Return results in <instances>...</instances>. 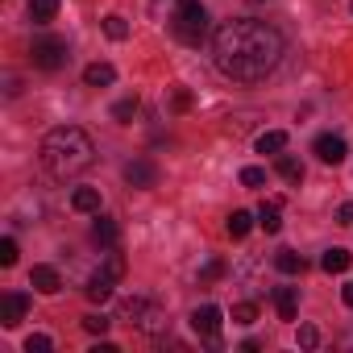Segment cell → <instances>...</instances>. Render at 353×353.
I'll use <instances>...</instances> for the list:
<instances>
[{"instance_id":"28","label":"cell","mask_w":353,"mask_h":353,"mask_svg":"<svg viewBox=\"0 0 353 353\" xmlns=\"http://www.w3.org/2000/svg\"><path fill=\"white\" fill-rule=\"evenodd\" d=\"M54 349V341L46 336V332H34V336H26V353H50Z\"/></svg>"},{"instance_id":"1","label":"cell","mask_w":353,"mask_h":353,"mask_svg":"<svg viewBox=\"0 0 353 353\" xmlns=\"http://www.w3.org/2000/svg\"><path fill=\"white\" fill-rule=\"evenodd\" d=\"M212 59H216L221 75H229L237 83H258L279 67L283 34L258 17H233L212 34Z\"/></svg>"},{"instance_id":"31","label":"cell","mask_w":353,"mask_h":353,"mask_svg":"<svg viewBox=\"0 0 353 353\" xmlns=\"http://www.w3.org/2000/svg\"><path fill=\"white\" fill-rule=\"evenodd\" d=\"M295 341H299V349H316V345H320V332H316L312 324H299V336H295Z\"/></svg>"},{"instance_id":"17","label":"cell","mask_w":353,"mask_h":353,"mask_svg":"<svg viewBox=\"0 0 353 353\" xmlns=\"http://www.w3.org/2000/svg\"><path fill=\"white\" fill-rule=\"evenodd\" d=\"M274 270L295 279V274H303V270H307V262H303V254H295V250H279V254H274Z\"/></svg>"},{"instance_id":"2","label":"cell","mask_w":353,"mask_h":353,"mask_svg":"<svg viewBox=\"0 0 353 353\" xmlns=\"http://www.w3.org/2000/svg\"><path fill=\"white\" fill-rule=\"evenodd\" d=\"M38 154H42V166L54 174V179H71V174H79V170L92 166L96 145H92V137L79 125H59V129H50L42 137Z\"/></svg>"},{"instance_id":"13","label":"cell","mask_w":353,"mask_h":353,"mask_svg":"<svg viewBox=\"0 0 353 353\" xmlns=\"http://www.w3.org/2000/svg\"><path fill=\"white\" fill-rule=\"evenodd\" d=\"M83 83H88V88H112V83H117V67H112V63H92V67L83 71Z\"/></svg>"},{"instance_id":"34","label":"cell","mask_w":353,"mask_h":353,"mask_svg":"<svg viewBox=\"0 0 353 353\" xmlns=\"http://www.w3.org/2000/svg\"><path fill=\"white\" fill-rule=\"evenodd\" d=\"M336 221H341V225H353V204H341V208H336Z\"/></svg>"},{"instance_id":"12","label":"cell","mask_w":353,"mask_h":353,"mask_svg":"<svg viewBox=\"0 0 353 353\" xmlns=\"http://www.w3.org/2000/svg\"><path fill=\"white\" fill-rule=\"evenodd\" d=\"M112 283H117L112 274H104V270H96V274L88 279V287H83V295H88L92 303H108V299H112Z\"/></svg>"},{"instance_id":"24","label":"cell","mask_w":353,"mask_h":353,"mask_svg":"<svg viewBox=\"0 0 353 353\" xmlns=\"http://www.w3.org/2000/svg\"><path fill=\"white\" fill-rule=\"evenodd\" d=\"M225 270H229V266H225V258H208V262H204V270H200V287H212L216 279H225Z\"/></svg>"},{"instance_id":"3","label":"cell","mask_w":353,"mask_h":353,"mask_svg":"<svg viewBox=\"0 0 353 353\" xmlns=\"http://www.w3.org/2000/svg\"><path fill=\"white\" fill-rule=\"evenodd\" d=\"M170 34L183 46H200L208 38V9L200 5V0H179L174 13H170Z\"/></svg>"},{"instance_id":"25","label":"cell","mask_w":353,"mask_h":353,"mask_svg":"<svg viewBox=\"0 0 353 353\" xmlns=\"http://www.w3.org/2000/svg\"><path fill=\"white\" fill-rule=\"evenodd\" d=\"M104 34H108L112 42H125V38H129V21L117 17V13H108V17H104Z\"/></svg>"},{"instance_id":"30","label":"cell","mask_w":353,"mask_h":353,"mask_svg":"<svg viewBox=\"0 0 353 353\" xmlns=\"http://www.w3.org/2000/svg\"><path fill=\"white\" fill-rule=\"evenodd\" d=\"M108 324H112L108 316H83V328H88L92 336H104V332H108Z\"/></svg>"},{"instance_id":"20","label":"cell","mask_w":353,"mask_h":353,"mask_svg":"<svg viewBox=\"0 0 353 353\" xmlns=\"http://www.w3.org/2000/svg\"><path fill=\"white\" fill-rule=\"evenodd\" d=\"M59 13V0H30V21L34 26H50Z\"/></svg>"},{"instance_id":"5","label":"cell","mask_w":353,"mask_h":353,"mask_svg":"<svg viewBox=\"0 0 353 353\" xmlns=\"http://www.w3.org/2000/svg\"><path fill=\"white\" fill-rule=\"evenodd\" d=\"M30 54H34V67H38V71H59V67H67V59H71V54H67V42L54 38V34L38 38Z\"/></svg>"},{"instance_id":"4","label":"cell","mask_w":353,"mask_h":353,"mask_svg":"<svg viewBox=\"0 0 353 353\" xmlns=\"http://www.w3.org/2000/svg\"><path fill=\"white\" fill-rule=\"evenodd\" d=\"M117 316H121V320H129L133 328L150 332V336L166 332V312H162L154 299H141V295H133V299H121V312H117Z\"/></svg>"},{"instance_id":"14","label":"cell","mask_w":353,"mask_h":353,"mask_svg":"<svg viewBox=\"0 0 353 353\" xmlns=\"http://www.w3.org/2000/svg\"><path fill=\"white\" fill-rule=\"evenodd\" d=\"M258 225L274 237V233L283 229V200H266V204L258 208Z\"/></svg>"},{"instance_id":"27","label":"cell","mask_w":353,"mask_h":353,"mask_svg":"<svg viewBox=\"0 0 353 353\" xmlns=\"http://www.w3.org/2000/svg\"><path fill=\"white\" fill-rule=\"evenodd\" d=\"M104 274H112V279H125V258L117 254V250H108V258H104V266H100Z\"/></svg>"},{"instance_id":"19","label":"cell","mask_w":353,"mask_h":353,"mask_svg":"<svg viewBox=\"0 0 353 353\" xmlns=\"http://www.w3.org/2000/svg\"><path fill=\"white\" fill-rule=\"evenodd\" d=\"M274 170L283 174L287 183H303V162L295 158V154H279V162H274Z\"/></svg>"},{"instance_id":"21","label":"cell","mask_w":353,"mask_h":353,"mask_svg":"<svg viewBox=\"0 0 353 353\" xmlns=\"http://www.w3.org/2000/svg\"><path fill=\"white\" fill-rule=\"evenodd\" d=\"M137 108H141V104H137V96H125V100H117V104H112V121H117V125H133Z\"/></svg>"},{"instance_id":"33","label":"cell","mask_w":353,"mask_h":353,"mask_svg":"<svg viewBox=\"0 0 353 353\" xmlns=\"http://www.w3.org/2000/svg\"><path fill=\"white\" fill-rule=\"evenodd\" d=\"M170 108H174V112H188V108H192V92H188V88H179V92L170 96Z\"/></svg>"},{"instance_id":"9","label":"cell","mask_w":353,"mask_h":353,"mask_svg":"<svg viewBox=\"0 0 353 353\" xmlns=\"http://www.w3.org/2000/svg\"><path fill=\"white\" fill-rule=\"evenodd\" d=\"M312 150H316V158H320V162H328V166H341V162H345V154H349V150H345V137H336V133H320Z\"/></svg>"},{"instance_id":"16","label":"cell","mask_w":353,"mask_h":353,"mask_svg":"<svg viewBox=\"0 0 353 353\" xmlns=\"http://www.w3.org/2000/svg\"><path fill=\"white\" fill-rule=\"evenodd\" d=\"M71 208L96 216V212H100V192H96V188H75V192H71Z\"/></svg>"},{"instance_id":"15","label":"cell","mask_w":353,"mask_h":353,"mask_svg":"<svg viewBox=\"0 0 353 353\" xmlns=\"http://www.w3.org/2000/svg\"><path fill=\"white\" fill-rule=\"evenodd\" d=\"M274 307H279V320H295V316H299V295H295V287H274Z\"/></svg>"},{"instance_id":"22","label":"cell","mask_w":353,"mask_h":353,"mask_svg":"<svg viewBox=\"0 0 353 353\" xmlns=\"http://www.w3.org/2000/svg\"><path fill=\"white\" fill-rule=\"evenodd\" d=\"M283 150H287V133L283 129H270V133L258 137V154H283Z\"/></svg>"},{"instance_id":"35","label":"cell","mask_w":353,"mask_h":353,"mask_svg":"<svg viewBox=\"0 0 353 353\" xmlns=\"http://www.w3.org/2000/svg\"><path fill=\"white\" fill-rule=\"evenodd\" d=\"M341 299H345V307H353V283H345V287H341Z\"/></svg>"},{"instance_id":"26","label":"cell","mask_w":353,"mask_h":353,"mask_svg":"<svg viewBox=\"0 0 353 353\" xmlns=\"http://www.w3.org/2000/svg\"><path fill=\"white\" fill-rule=\"evenodd\" d=\"M258 320V303L245 299V303H233V324H254Z\"/></svg>"},{"instance_id":"11","label":"cell","mask_w":353,"mask_h":353,"mask_svg":"<svg viewBox=\"0 0 353 353\" xmlns=\"http://www.w3.org/2000/svg\"><path fill=\"white\" fill-rule=\"evenodd\" d=\"M30 287L42 291V295H59V291H63V274H59L54 266H34V270H30Z\"/></svg>"},{"instance_id":"32","label":"cell","mask_w":353,"mask_h":353,"mask_svg":"<svg viewBox=\"0 0 353 353\" xmlns=\"http://www.w3.org/2000/svg\"><path fill=\"white\" fill-rule=\"evenodd\" d=\"M13 262H17V241L5 237V241H0V266H13Z\"/></svg>"},{"instance_id":"6","label":"cell","mask_w":353,"mask_h":353,"mask_svg":"<svg viewBox=\"0 0 353 353\" xmlns=\"http://www.w3.org/2000/svg\"><path fill=\"white\" fill-rule=\"evenodd\" d=\"M125 183L137 188V192L158 188V162H154V158H133V162H125Z\"/></svg>"},{"instance_id":"7","label":"cell","mask_w":353,"mask_h":353,"mask_svg":"<svg viewBox=\"0 0 353 353\" xmlns=\"http://www.w3.org/2000/svg\"><path fill=\"white\" fill-rule=\"evenodd\" d=\"M221 324H225V312H221L216 303H204V307H196V312H192V328H196L204 341H216Z\"/></svg>"},{"instance_id":"18","label":"cell","mask_w":353,"mask_h":353,"mask_svg":"<svg viewBox=\"0 0 353 353\" xmlns=\"http://www.w3.org/2000/svg\"><path fill=\"white\" fill-rule=\"evenodd\" d=\"M349 262H353V254H349V250H341V245L324 250V258H320V266H324L328 274H345V270H349Z\"/></svg>"},{"instance_id":"23","label":"cell","mask_w":353,"mask_h":353,"mask_svg":"<svg viewBox=\"0 0 353 353\" xmlns=\"http://www.w3.org/2000/svg\"><path fill=\"white\" fill-rule=\"evenodd\" d=\"M225 229H229V237H233V241H241V237L254 229V216H250L245 208H237V212L229 216V225H225Z\"/></svg>"},{"instance_id":"29","label":"cell","mask_w":353,"mask_h":353,"mask_svg":"<svg viewBox=\"0 0 353 353\" xmlns=\"http://www.w3.org/2000/svg\"><path fill=\"white\" fill-rule=\"evenodd\" d=\"M266 183V170L262 166H245L241 170V188H262Z\"/></svg>"},{"instance_id":"10","label":"cell","mask_w":353,"mask_h":353,"mask_svg":"<svg viewBox=\"0 0 353 353\" xmlns=\"http://www.w3.org/2000/svg\"><path fill=\"white\" fill-rule=\"evenodd\" d=\"M92 241H96L100 250H117V241H121V225H117L112 216H100V212H96V225H92Z\"/></svg>"},{"instance_id":"8","label":"cell","mask_w":353,"mask_h":353,"mask_svg":"<svg viewBox=\"0 0 353 353\" xmlns=\"http://www.w3.org/2000/svg\"><path fill=\"white\" fill-rule=\"evenodd\" d=\"M26 312H30V295H21V291H9L0 299V324L5 328H17L26 320Z\"/></svg>"}]
</instances>
